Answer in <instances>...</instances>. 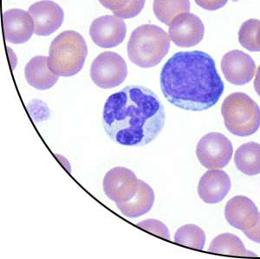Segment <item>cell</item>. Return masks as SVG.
<instances>
[{
    "mask_svg": "<svg viewBox=\"0 0 260 259\" xmlns=\"http://www.w3.org/2000/svg\"><path fill=\"white\" fill-rule=\"evenodd\" d=\"M165 110L154 92L129 85L111 94L104 104L103 123L113 142L125 147H143L160 135Z\"/></svg>",
    "mask_w": 260,
    "mask_h": 259,
    "instance_id": "1",
    "label": "cell"
},
{
    "mask_svg": "<svg viewBox=\"0 0 260 259\" xmlns=\"http://www.w3.org/2000/svg\"><path fill=\"white\" fill-rule=\"evenodd\" d=\"M160 83L166 99L187 111L210 109L225 89L213 57L200 50L172 56L163 65Z\"/></svg>",
    "mask_w": 260,
    "mask_h": 259,
    "instance_id": "2",
    "label": "cell"
},
{
    "mask_svg": "<svg viewBox=\"0 0 260 259\" xmlns=\"http://www.w3.org/2000/svg\"><path fill=\"white\" fill-rule=\"evenodd\" d=\"M169 48L170 38L164 29L154 24H143L130 36L127 56L134 64L152 68L162 61Z\"/></svg>",
    "mask_w": 260,
    "mask_h": 259,
    "instance_id": "3",
    "label": "cell"
},
{
    "mask_svg": "<svg viewBox=\"0 0 260 259\" xmlns=\"http://www.w3.org/2000/svg\"><path fill=\"white\" fill-rule=\"evenodd\" d=\"M88 56L83 36L74 30H65L50 44L48 63L58 77H71L79 73Z\"/></svg>",
    "mask_w": 260,
    "mask_h": 259,
    "instance_id": "4",
    "label": "cell"
},
{
    "mask_svg": "<svg viewBox=\"0 0 260 259\" xmlns=\"http://www.w3.org/2000/svg\"><path fill=\"white\" fill-rule=\"evenodd\" d=\"M221 114L225 127L234 136H252L259 128V106L245 93L229 94L222 103Z\"/></svg>",
    "mask_w": 260,
    "mask_h": 259,
    "instance_id": "5",
    "label": "cell"
},
{
    "mask_svg": "<svg viewBox=\"0 0 260 259\" xmlns=\"http://www.w3.org/2000/svg\"><path fill=\"white\" fill-rule=\"evenodd\" d=\"M127 77V63L115 52H103L92 62L90 77L99 88L109 89L118 87Z\"/></svg>",
    "mask_w": 260,
    "mask_h": 259,
    "instance_id": "6",
    "label": "cell"
},
{
    "mask_svg": "<svg viewBox=\"0 0 260 259\" xmlns=\"http://www.w3.org/2000/svg\"><path fill=\"white\" fill-rule=\"evenodd\" d=\"M234 147L230 140L220 133L207 134L200 140L196 155L201 165L207 169L224 168L230 162Z\"/></svg>",
    "mask_w": 260,
    "mask_h": 259,
    "instance_id": "7",
    "label": "cell"
},
{
    "mask_svg": "<svg viewBox=\"0 0 260 259\" xmlns=\"http://www.w3.org/2000/svg\"><path fill=\"white\" fill-rule=\"evenodd\" d=\"M139 180L132 170L123 167L110 169L104 176V191L115 203L129 201L136 195Z\"/></svg>",
    "mask_w": 260,
    "mask_h": 259,
    "instance_id": "8",
    "label": "cell"
},
{
    "mask_svg": "<svg viewBox=\"0 0 260 259\" xmlns=\"http://www.w3.org/2000/svg\"><path fill=\"white\" fill-rule=\"evenodd\" d=\"M204 24L201 18L189 12L177 15L169 24V38L179 47L197 45L204 38Z\"/></svg>",
    "mask_w": 260,
    "mask_h": 259,
    "instance_id": "9",
    "label": "cell"
},
{
    "mask_svg": "<svg viewBox=\"0 0 260 259\" xmlns=\"http://www.w3.org/2000/svg\"><path fill=\"white\" fill-rule=\"evenodd\" d=\"M127 27L124 21L115 15L95 18L89 28L93 42L102 48H114L124 41Z\"/></svg>",
    "mask_w": 260,
    "mask_h": 259,
    "instance_id": "10",
    "label": "cell"
},
{
    "mask_svg": "<svg viewBox=\"0 0 260 259\" xmlns=\"http://www.w3.org/2000/svg\"><path fill=\"white\" fill-rule=\"evenodd\" d=\"M28 12L35 24V34L41 37L50 36L59 29L64 19L62 7L51 0H42L33 4Z\"/></svg>",
    "mask_w": 260,
    "mask_h": 259,
    "instance_id": "11",
    "label": "cell"
},
{
    "mask_svg": "<svg viewBox=\"0 0 260 259\" xmlns=\"http://www.w3.org/2000/svg\"><path fill=\"white\" fill-rule=\"evenodd\" d=\"M221 70L229 83L245 85L254 77L256 64L253 59L245 52L232 50L223 56Z\"/></svg>",
    "mask_w": 260,
    "mask_h": 259,
    "instance_id": "12",
    "label": "cell"
},
{
    "mask_svg": "<svg viewBox=\"0 0 260 259\" xmlns=\"http://www.w3.org/2000/svg\"><path fill=\"white\" fill-rule=\"evenodd\" d=\"M258 215L254 202L245 196H235L225 205V218L228 224L242 232L254 226Z\"/></svg>",
    "mask_w": 260,
    "mask_h": 259,
    "instance_id": "13",
    "label": "cell"
},
{
    "mask_svg": "<svg viewBox=\"0 0 260 259\" xmlns=\"http://www.w3.org/2000/svg\"><path fill=\"white\" fill-rule=\"evenodd\" d=\"M4 27L6 41L12 44H24L35 33L31 15L24 10L11 9L4 13Z\"/></svg>",
    "mask_w": 260,
    "mask_h": 259,
    "instance_id": "14",
    "label": "cell"
},
{
    "mask_svg": "<svg viewBox=\"0 0 260 259\" xmlns=\"http://www.w3.org/2000/svg\"><path fill=\"white\" fill-rule=\"evenodd\" d=\"M231 186L230 177L225 172L210 169L199 181L198 195L205 203H219L228 195Z\"/></svg>",
    "mask_w": 260,
    "mask_h": 259,
    "instance_id": "15",
    "label": "cell"
},
{
    "mask_svg": "<svg viewBox=\"0 0 260 259\" xmlns=\"http://www.w3.org/2000/svg\"><path fill=\"white\" fill-rule=\"evenodd\" d=\"M154 201L155 195L153 188L148 183L139 180L136 195L129 201L115 204L119 211L126 218H136L150 212L154 206Z\"/></svg>",
    "mask_w": 260,
    "mask_h": 259,
    "instance_id": "16",
    "label": "cell"
},
{
    "mask_svg": "<svg viewBox=\"0 0 260 259\" xmlns=\"http://www.w3.org/2000/svg\"><path fill=\"white\" fill-rule=\"evenodd\" d=\"M27 83L39 90L52 88L58 81V76L50 70L48 57L37 56L30 59L24 69Z\"/></svg>",
    "mask_w": 260,
    "mask_h": 259,
    "instance_id": "17",
    "label": "cell"
},
{
    "mask_svg": "<svg viewBox=\"0 0 260 259\" xmlns=\"http://www.w3.org/2000/svg\"><path fill=\"white\" fill-rule=\"evenodd\" d=\"M234 163L239 171L248 176L260 174V144L247 142L237 149Z\"/></svg>",
    "mask_w": 260,
    "mask_h": 259,
    "instance_id": "18",
    "label": "cell"
},
{
    "mask_svg": "<svg viewBox=\"0 0 260 259\" xmlns=\"http://www.w3.org/2000/svg\"><path fill=\"white\" fill-rule=\"evenodd\" d=\"M208 250L213 253L224 254L229 256H256L246 250L241 239L232 233H222L217 236L210 244Z\"/></svg>",
    "mask_w": 260,
    "mask_h": 259,
    "instance_id": "19",
    "label": "cell"
},
{
    "mask_svg": "<svg viewBox=\"0 0 260 259\" xmlns=\"http://www.w3.org/2000/svg\"><path fill=\"white\" fill-rule=\"evenodd\" d=\"M154 15L157 19L169 25L175 17L183 12H189V0H154Z\"/></svg>",
    "mask_w": 260,
    "mask_h": 259,
    "instance_id": "20",
    "label": "cell"
},
{
    "mask_svg": "<svg viewBox=\"0 0 260 259\" xmlns=\"http://www.w3.org/2000/svg\"><path fill=\"white\" fill-rule=\"evenodd\" d=\"M175 242L179 245L202 250L206 243V234L204 231L196 224H185L176 231Z\"/></svg>",
    "mask_w": 260,
    "mask_h": 259,
    "instance_id": "21",
    "label": "cell"
},
{
    "mask_svg": "<svg viewBox=\"0 0 260 259\" xmlns=\"http://www.w3.org/2000/svg\"><path fill=\"white\" fill-rule=\"evenodd\" d=\"M260 26V20L249 19L240 27L239 41L243 47L250 51H258L256 44V35Z\"/></svg>",
    "mask_w": 260,
    "mask_h": 259,
    "instance_id": "22",
    "label": "cell"
},
{
    "mask_svg": "<svg viewBox=\"0 0 260 259\" xmlns=\"http://www.w3.org/2000/svg\"><path fill=\"white\" fill-rule=\"evenodd\" d=\"M136 225L143 230L147 231L148 233L159 236L162 239H168V240L170 239L169 228L165 224H163L161 221L157 220L154 218H149V219L141 221L139 223H137Z\"/></svg>",
    "mask_w": 260,
    "mask_h": 259,
    "instance_id": "23",
    "label": "cell"
},
{
    "mask_svg": "<svg viewBox=\"0 0 260 259\" xmlns=\"http://www.w3.org/2000/svg\"><path fill=\"white\" fill-rule=\"evenodd\" d=\"M145 1L146 0H130L129 3L124 9L113 12V14L121 19L135 18L137 15H139L144 8Z\"/></svg>",
    "mask_w": 260,
    "mask_h": 259,
    "instance_id": "24",
    "label": "cell"
},
{
    "mask_svg": "<svg viewBox=\"0 0 260 259\" xmlns=\"http://www.w3.org/2000/svg\"><path fill=\"white\" fill-rule=\"evenodd\" d=\"M195 2L203 9L215 11L224 7L228 3V0H195Z\"/></svg>",
    "mask_w": 260,
    "mask_h": 259,
    "instance_id": "25",
    "label": "cell"
},
{
    "mask_svg": "<svg viewBox=\"0 0 260 259\" xmlns=\"http://www.w3.org/2000/svg\"><path fill=\"white\" fill-rule=\"evenodd\" d=\"M130 0H99L101 5L106 9L112 11V12H118L124 9L128 5Z\"/></svg>",
    "mask_w": 260,
    "mask_h": 259,
    "instance_id": "26",
    "label": "cell"
},
{
    "mask_svg": "<svg viewBox=\"0 0 260 259\" xmlns=\"http://www.w3.org/2000/svg\"><path fill=\"white\" fill-rule=\"evenodd\" d=\"M243 233L249 239L254 241L255 243L260 244V213L258 218H257V223L254 226L251 227V229H249V230L244 231Z\"/></svg>",
    "mask_w": 260,
    "mask_h": 259,
    "instance_id": "27",
    "label": "cell"
},
{
    "mask_svg": "<svg viewBox=\"0 0 260 259\" xmlns=\"http://www.w3.org/2000/svg\"><path fill=\"white\" fill-rule=\"evenodd\" d=\"M254 88L257 94L260 96V66L257 70V74L254 80Z\"/></svg>",
    "mask_w": 260,
    "mask_h": 259,
    "instance_id": "28",
    "label": "cell"
},
{
    "mask_svg": "<svg viewBox=\"0 0 260 259\" xmlns=\"http://www.w3.org/2000/svg\"><path fill=\"white\" fill-rule=\"evenodd\" d=\"M256 44H257V50L260 51V26L257 29V35H256Z\"/></svg>",
    "mask_w": 260,
    "mask_h": 259,
    "instance_id": "29",
    "label": "cell"
}]
</instances>
